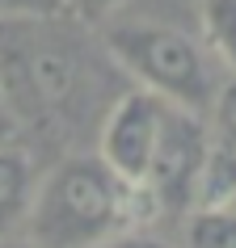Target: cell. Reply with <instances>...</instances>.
Returning a JSON list of instances; mask_svg holds the SVG:
<instances>
[{"mask_svg":"<svg viewBox=\"0 0 236 248\" xmlns=\"http://www.w3.org/2000/svg\"><path fill=\"white\" fill-rule=\"evenodd\" d=\"M105 80H127L105 55L101 38L67 13H9L0 17V93L17 126L47 135H76L101 126Z\"/></svg>","mask_w":236,"mask_h":248,"instance_id":"1","label":"cell"},{"mask_svg":"<svg viewBox=\"0 0 236 248\" xmlns=\"http://www.w3.org/2000/svg\"><path fill=\"white\" fill-rule=\"evenodd\" d=\"M144 223L148 210L135 185H127L97 152H67L38 172L26 240L38 248H101Z\"/></svg>","mask_w":236,"mask_h":248,"instance_id":"2","label":"cell"},{"mask_svg":"<svg viewBox=\"0 0 236 248\" xmlns=\"http://www.w3.org/2000/svg\"><path fill=\"white\" fill-rule=\"evenodd\" d=\"M97 38L114 67L127 76V84L156 93L169 105L207 114L215 89L223 84V72L198 30H185L152 13H135L131 4L105 26H97Z\"/></svg>","mask_w":236,"mask_h":248,"instance_id":"3","label":"cell"},{"mask_svg":"<svg viewBox=\"0 0 236 248\" xmlns=\"http://www.w3.org/2000/svg\"><path fill=\"white\" fill-rule=\"evenodd\" d=\"M211 156V131L207 118L182 105L165 109L160 122V139L152 152L144 181H139V198H144L148 219L156 215H185L198 206V189H202V169Z\"/></svg>","mask_w":236,"mask_h":248,"instance_id":"4","label":"cell"},{"mask_svg":"<svg viewBox=\"0 0 236 248\" xmlns=\"http://www.w3.org/2000/svg\"><path fill=\"white\" fill-rule=\"evenodd\" d=\"M165 109H169V101H160L156 93L127 84V89L114 97V105L105 109L101 126H97V147H93V152H97L127 185H135V189H139L148 164H152Z\"/></svg>","mask_w":236,"mask_h":248,"instance_id":"5","label":"cell"},{"mask_svg":"<svg viewBox=\"0 0 236 248\" xmlns=\"http://www.w3.org/2000/svg\"><path fill=\"white\" fill-rule=\"evenodd\" d=\"M34 185H38V164H34V156H30L26 147H17V143H0V240L26 235Z\"/></svg>","mask_w":236,"mask_h":248,"instance_id":"6","label":"cell"},{"mask_svg":"<svg viewBox=\"0 0 236 248\" xmlns=\"http://www.w3.org/2000/svg\"><path fill=\"white\" fill-rule=\"evenodd\" d=\"M198 34L223 76H236V0H198Z\"/></svg>","mask_w":236,"mask_h":248,"instance_id":"7","label":"cell"},{"mask_svg":"<svg viewBox=\"0 0 236 248\" xmlns=\"http://www.w3.org/2000/svg\"><path fill=\"white\" fill-rule=\"evenodd\" d=\"M177 248H236V206H194L185 210Z\"/></svg>","mask_w":236,"mask_h":248,"instance_id":"8","label":"cell"},{"mask_svg":"<svg viewBox=\"0 0 236 248\" xmlns=\"http://www.w3.org/2000/svg\"><path fill=\"white\" fill-rule=\"evenodd\" d=\"M202 118H207L211 143L223 147V152H236V76H223V84L215 89Z\"/></svg>","mask_w":236,"mask_h":248,"instance_id":"9","label":"cell"},{"mask_svg":"<svg viewBox=\"0 0 236 248\" xmlns=\"http://www.w3.org/2000/svg\"><path fill=\"white\" fill-rule=\"evenodd\" d=\"M127 4H131V0H59V13H67L72 21L97 30V26H105L110 17H118Z\"/></svg>","mask_w":236,"mask_h":248,"instance_id":"10","label":"cell"},{"mask_svg":"<svg viewBox=\"0 0 236 248\" xmlns=\"http://www.w3.org/2000/svg\"><path fill=\"white\" fill-rule=\"evenodd\" d=\"M101 248H177V244H173V240H165V235H156V232H148V227H131V232L105 240Z\"/></svg>","mask_w":236,"mask_h":248,"instance_id":"11","label":"cell"},{"mask_svg":"<svg viewBox=\"0 0 236 248\" xmlns=\"http://www.w3.org/2000/svg\"><path fill=\"white\" fill-rule=\"evenodd\" d=\"M9 13H59V0H0V17Z\"/></svg>","mask_w":236,"mask_h":248,"instance_id":"12","label":"cell"},{"mask_svg":"<svg viewBox=\"0 0 236 248\" xmlns=\"http://www.w3.org/2000/svg\"><path fill=\"white\" fill-rule=\"evenodd\" d=\"M17 118H13V109H9V101H4V93H0V143H13L17 139Z\"/></svg>","mask_w":236,"mask_h":248,"instance_id":"13","label":"cell"},{"mask_svg":"<svg viewBox=\"0 0 236 248\" xmlns=\"http://www.w3.org/2000/svg\"><path fill=\"white\" fill-rule=\"evenodd\" d=\"M0 248H38V244L26 240V235H9V240H0Z\"/></svg>","mask_w":236,"mask_h":248,"instance_id":"14","label":"cell"},{"mask_svg":"<svg viewBox=\"0 0 236 248\" xmlns=\"http://www.w3.org/2000/svg\"><path fill=\"white\" fill-rule=\"evenodd\" d=\"M223 206H236V194H232V202H223Z\"/></svg>","mask_w":236,"mask_h":248,"instance_id":"15","label":"cell"}]
</instances>
